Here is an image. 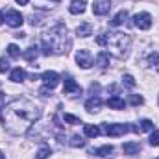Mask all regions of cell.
<instances>
[{
    "label": "cell",
    "instance_id": "cell-1",
    "mask_svg": "<svg viewBox=\"0 0 159 159\" xmlns=\"http://www.w3.org/2000/svg\"><path fill=\"white\" fill-rule=\"evenodd\" d=\"M43 109L30 98H13L0 109V119L4 124V129L11 135H24L30 131V128L41 119Z\"/></svg>",
    "mask_w": 159,
    "mask_h": 159
},
{
    "label": "cell",
    "instance_id": "cell-2",
    "mask_svg": "<svg viewBox=\"0 0 159 159\" xmlns=\"http://www.w3.org/2000/svg\"><path fill=\"white\" fill-rule=\"evenodd\" d=\"M41 46H43L44 56L67 54L70 48V39H69V32H67L65 24H56L54 28H50V32L44 34V37L41 41Z\"/></svg>",
    "mask_w": 159,
    "mask_h": 159
},
{
    "label": "cell",
    "instance_id": "cell-3",
    "mask_svg": "<svg viewBox=\"0 0 159 159\" xmlns=\"http://www.w3.org/2000/svg\"><path fill=\"white\" fill-rule=\"evenodd\" d=\"M96 44L109 48V54L117 56V57H126L128 50L131 46V37L128 34L122 32H109V34H102L96 37Z\"/></svg>",
    "mask_w": 159,
    "mask_h": 159
},
{
    "label": "cell",
    "instance_id": "cell-4",
    "mask_svg": "<svg viewBox=\"0 0 159 159\" xmlns=\"http://www.w3.org/2000/svg\"><path fill=\"white\" fill-rule=\"evenodd\" d=\"M41 80H43V89H41V94L46 96L48 91H54L59 83V74L54 72V70H46L41 74Z\"/></svg>",
    "mask_w": 159,
    "mask_h": 159
},
{
    "label": "cell",
    "instance_id": "cell-5",
    "mask_svg": "<svg viewBox=\"0 0 159 159\" xmlns=\"http://www.w3.org/2000/svg\"><path fill=\"white\" fill-rule=\"evenodd\" d=\"M102 131L109 137H120V135L131 131V126L129 124H104Z\"/></svg>",
    "mask_w": 159,
    "mask_h": 159
},
{
    "label": "cell",
    "instance_id": "cell-6",
    "mask_svg": "<svg viewBox=\"0 0 159 159\" xmlns=\"http://www.w3.org/2000/svg\"><path fill=\"white\" fill-rule=\"evenodd\" d=\"M63 94H67V96H80L81 94V87H80V83H76V80L70 78V76H67L65 78V83H63Z\"/></svg>",
    "mask_w": 159,
    "mask_h": 159
},
{
    "label": "cell",
    "instance_id": "cell-7",
    "mask_svg": "<svg viewBox=\"0 0 159 159\" xmlns=\"http://www.w3.org/2000/svg\"><path fill=\"white\" fill-rule=\"evenodd\" d=\"M133 24L139 28V30H150L152 28V15L146 13V11H141L133 17Z\"/></svg>",
    "mask_w": 159,
    "mask_h": 159
},
{
    "label": "cell",
    "instance_id": "cell-8",
    "mask_svg": "<svg viewBox=\"0 0 159 159\" xmlns=\"http://www.w3.org/2000/svg\"><path fill=\"white\" fill-rule=\"evenodd\" d=\"M6 22H7V26H11V28H19V26H22L24 17H22L20 11H17V9H9V11L6 13Z\"/></svg>",
    "mask_w": 159,
    "mask_h": 159
},
{
    "label": "cell",
    "instance_id": "cell-9",
    "mask_svg": "<svg viewBox=\"0 0 159 159\" xmlns=\"http://www.w3.org/2000/svg\"><path fill=\"white\" fill-rule=\"evenodd\" d=\"M76 63H78L81 69H91L93 67V56H91V52L85 50V48L78 50L76 52Z\"/></svg>",
    "mask_w": 159,
    "mask_h": 159
},
{
    "label": "cell",
    "instance_id": "cell-10",
    "mask_svg": "<svg viewBox=\"0 0 159 159\" xmlns=\"http://www.w3.org/2000/svg\"><path fill=\"white\" fill-rule=\"evenodd\" d=\"M111 9V0H96L93 4V13L94 15H107Z\"/></svg>",
    "mask_w": 159,
    "mask_h": 159
},
{
    "label": "cell",
    "instance_id": "cell-11",
    "mask_svg": "<svg viewBox=\"0 0 159 159\" xmlns=\"http://www.w3.org/2000/svg\"><path fill=\"white\" fill-rule=\"evenodd\" d=\"M100 107H102V98H100L98 94L91 96V98L85 102V109H87L89 113H96V111H100Z\"/></svg>",
    "mask_w": 159,
    "mask_h": 159
},
{
    "label": "cell",
    "instance_id": "cell-12",
    "mask_svg": "<svg viewBox=\"0 0 159 159\" xmlns=\"http://www.w3.org/2000/svg\"><path fill=\"white\" fill-rule=\"evenodd\" d=\"M154 129V122L148 119H143L137 126H131V131H135V133H143V131H152Z\"/></svg>",
    "mask_w": 159,
    "mask_h": 159
},
{
    "label": "cell",
    "instance_id": "cell-13",
    "mask_svg": "<svg viewBox=\"0 0 159 159\" xmlns=\"http://www.w3.org/2000/svg\"><path fill=\"white\" fill-rule=\"evenodd\" d=\"M85 6H87V0H70V6H69V11L72 15H80L85 11Z\"/></svg>",
    "mask_w": 159,
    "mask_h": 159
},
{
    "label": "cell",
    "instance_id": "cell-14",
    "mask_svg": "<svg viewBox=\"0 0 159 159\" xmlns=\"http://www.w3.org/2000/svg\"><path fill=\"white\" fill-rule=\"evenodd\" d=\"M109 61H111V54H109V52H106V50H102V52L96 56V65H98L100 69L109 67Z\"/></svg>",
    "mask_w": 159,
    "mask_h": 159
},
{
    "label": "cell",
    "instance_id": "cell-15",
    "mask_svg": "<svg viewBox=\"0 0 159 159\" xmlns=\"http://www.w3.org/2000/svg\"><path fill=\"white\" fill-rule=\"evenodd\" d=\"M107 106H109V109H124L126 102H124V98H120L119 94H115V96H111L107 100Z\"/></svg>",
    "mask_w": 159,
    "mask_h": 159
},
{
    "label": "cell",
    "instance_id": "cell-16",
    "mask_svg": "<svg viewBox=\"0 0 159 159\" xmlns=\"http://www.w3.org/2000/svg\"><path fill=\"white\" fill-rule=\"evenodd\" d=\"M24 78H26V70H24V69H20V67L13 69V70H11V74H9V80H11L13 83H20V81H24Z\"/></svg>",
    "mask_w": 159,
    "mask_h": 159
},
{
    "label": "cell",
    "instance_id": "cell-17",
    "mask_svg": "<svg viewBox=\"0 0 159 159\" xmlns=\"http://www.w3.org/2000/svg\"><path fill=\"white\" fill-rule=\"evenodd\" d=\"M83 135H85V137L94 139V137H98V135H100V128H98V126H94V124H83Z\"/></svg>",
    "mask_w": 159,
    "mask_h": 159
},
{
    "label": "cell",
    "instance_id": "cell-18",
    "mask_svg": "<svg viewBox=\"0 0 159 159\" xmlns=\"http://www.w3.org/2000/svg\"><path fill=\"white\" fill-rule=\"evenodd\" d=\"M122 152L128 154V156H135V154L141 152V144H139V143H124Z\"/></svg>",
    "mask_w": 159,
    "mask_h": 159
},
{
    "label": "cell",
    "instance_id": "cell-19",
    "mask_svg": "<svg viewBox=\"0 0 159 159\" xmlns=\"http://www.w3.org/2000/svg\"><path fill=\"white\" fill-rule=\"evenodd\" d=\"M91 154H94V156H98V157H107L109 154H113V146H111V144H104V146H100V148L91 150Z\"/></svg>",
    "mask_w": 159,
    "mask_h": 159
},
{
    "label": "cell",
    "instance_id": "cell-20",
    "mask_svg": "<svg viewBox=\"0 0 159 159\" xmlns=\"http://www.w3.org/2000/svg\"><path fill=\"white\" fill-rule=\"evenodd\" d=\"M76 34H78V37H89V35L93 34V24H91V22L80 24L78 30H76Z\"/></svg>",
    "mask_w": 159,
    "mask_h": 159
},
{
    "label": "cell",
    "instance_id": "cell-21",
    "mask_svg": "<svg viewBox=\"0 0 159 159\" xmlns=\"http://www.w3.org/2000/svg\"><path fill=\"white\" fill-rule=\"evenodd\" d=\"M126 19H128V11H126V9H120L119 13L111 19V26H120V24H124Z\"/></svg>",
    "mask_w": 159,
    "mask_h": 159
},
{
    "label": "cell",
    "instance_id": "cell-22",
    "mask_svg": "<svg viewBox=\"0 0 159 159\" xmlns=\"http://www.w3.org/2000/svg\"><path fill=\"white\" fill-rule=\"evenodd\" d=\"M69 144H70L72 148H83V146H85V139L80 137V135H72L70 141H69Z\"/></svg>",
    "mask_w": 159,
    "mask_h": 159
},
{
    "label": "cell",
    "instance_id": "cell-23",
    "mask_svg": "<svg viewBox=\"0 0 159 159\" xmlns=\"http://www.w3.org/2000/svg\"><path fill=\"white\" fill-rule=\"evenodd\" d=\"M22 56H24V59H28V61H34V59L37 57V48H35V46H30V48H28V50H26Z\"/></svg>",
    "mask_w": 159,
    "mask_h": 159
},
{
    "label": "cell",
    "instance_id": "cell-24",
    "mask_svg": "<svg viewBox=\"0 0 159 159\" xmlns=\"http://www.w3.org/2000/svg\"><path fill=\"white\" fill-rule=\"evenodd\" d=\"M50 156H52V150H50L48 146H43V148H39V152H37L35 157L37 159H48Z\"/></svg>",
    "mask_w": 159,
    "mask_h": 159
},
{
    "label": "cell",
    "instance_id": "cell-25",
    "mask_svg": "<svg viewBox=\"0 0 159 159\" xmlns=\"http://www.w3.org/2000/svg\"><path fill=\"white\" fill-rule=\"evenodd\" d=\"M7 54H9L11 57H20V48L11 43V44H7Z\"/></svg>",
    "mask_w": 159,
    "mask_h": 159
},
{
    "label": "cell",
    "instance_id": "cell-26",
    "mask_svg": "<svg viewBox=\"0 0 159 159\" xmlns=\"http://www.w3.org/2000/svg\"><path fill=\"white\" fill-rule=\"evenodd\" d=\"M143 102H144V98H143L141 94H131V96H129V104H131V106H141Z\"/></svg>",
    "mask_w": 159,
    "mask_h": 159
},
{
    "label": "cell",
    "instance_id": "cell-27",
    "mask_svg": "<svg viewBox=\"0 0 159 159\" xmlns=\"http://www.w3.org/2000/svg\"><path fill=\"white\" fill-rule=\"evenodd\" d=\"M122 81H124L128 87H135V85H137V81H135V78H133L131 74H124V76H122Z\"/></svg>",
    "mask_w": 159,
    "mask_h": 159
},
{
    "label": "cell",
    "instance_id": "cell-28",
    "mask_svg": "<svg viewBox=\"0 0 159 159\" xmlns=\"http://www.w3.org/2000/svg\"><path fill=\"white\" fill-rule=\"evenodd\" d=\"M150 144H152V146H159V129H152V135H150Z\"/></svg>",
    "mask_w": 159,
    "mask_h": 159
},
{
    "label": "cell",
    "instance_id": "cell-29",
    "mask_svg": "<svg viewBox=\"0 0 159 159\" xmlns=\"http://www.w3.org/2000/svg\"><path fill=\"white\" fill-rule=\"evenodd\" d=\"M63 120H65V122H69V124H81V120H80L78 117H74V115H69V113L63 117Z\"/></svg>",
    "mask_w": 159,
    "mask_h": 159
},
{
    "label": "cell",
    "instance_id": "cell-30",
    "mask_svg": "<svg viewBox=\"0 0 159 159\" xmlns=\"http://www.w3.org/2000/svg\"><path fill=\"white\" fill-rule=\"evenodd\" d=\"M9 70V61L6 59V57H0V72L4 74V72H7Z\"/></svg>",
    "mask_w": 159,
    "mask_h": 159
},
{
    "label": "cell",
    "instance_id": "cell-31",
    "mask_svg": "<svg viewBox=\"0 0 159 159\" xmlns=\"http://www.w3.org/2000/svg\"><path fill=\"white\" fill-rule=\"evenodd\" d=\"M2 104H4V91H2V85H0V109H2Z\"/></svg>",
    "mask_w": 159,
    "mask_h": 159
},
{
    "label": "cell",
    "instance_id": "cell-32",
    "mask_svg": "<svg viewBox=\"0 0 159 159\" xmlns=\"http://www.w3.org/2000/svg\"><path fill=\"white\" fill-rule=\"evenodd\" d=\"M15 2H17V4H20V6H26L30 0H15Z\"/></svg>",
    "mask_w": 159,
    "mask_h": 159
},
{
    "label": "cell",
    "instance_id": "cell-33",
    "mask_svg": "<svg viewBox=\"0 0 159 159\" xmlns=\"http://www.w3.org/2000/svg\"><path fill=\"white\" fill-rule=\"evenodd\" d=\"M4 20H6V17H4V13H2V11H0V24H2V22H4Z\"/></svg>",
    "mask_w": 159,
    "mask_h": 159
},
{
    "label": "cell",
    "instance_id": "cell-34",
    "mask_svg": "<svg viewBox=\"0 0 159 159\" xmlns=\"http://www.w3.org/2000/svg\"><path fill=\"white\" fill-rule=\"evenodd\" d=\"M0 159H6V156H4V152H0Z\"/></svg>",
    "mask_w": 159,
    "mask_h": 159
},
{
    "label": "cell",
    "instance_id": "cell-35",
    "mask_svg": "<svg viewBox=\"0 0 159 159\" xmlns=\"http://www.w3.org/2000/svg\"><path fill=\"white\" fill-rule=\"evenodd\" d=\"M157 159H159V157H157Z\"/></svg>",
    "mask_w": 159,
    "mask_h": 159
}]
</instances>
